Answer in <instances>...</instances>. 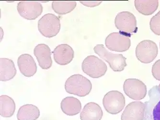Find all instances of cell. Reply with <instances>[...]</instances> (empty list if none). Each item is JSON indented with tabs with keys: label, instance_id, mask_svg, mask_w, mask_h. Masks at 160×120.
<instances>
[{
	"label": "cell",
	"instance_id": "6da1fadb",
	"mask_svg": "<svg viewBox=\"0 0 160 120\" xmlns=\"http://www.w3.org/2000/svg\"><path fill=\"white\" fill-rule=\"evenodd\" d=\"M65 89L68 93L84 97L91 91V82L85 76L75 74L69 77L65 83Z\"/></svg>",
	"mask_w": 160,
	"mask_h": 120
},
{
	"label": "cell",
	"instance_id": "7a4b0ae2",
	"mask_svg": "<svg viewBox=\"0 0 160 120\" xmlns=\"http://www.w3.org/2000/svg\"><path fill=\"white\" fill-rule=\"evenodd\" d=\"M94 52L108 63L114 72H121L127 66L126 58L122 55L112 54L103 44H98L93 48Z\"/></svg>",
	"mask_w": 160,
	"mask_h": 120
},
{
	"label": "cell",
	"instance_id": "3957f363",
	"mask_svg": "<svg viewBox=\"0 0 160 120\" xmlns=\"http://www.w3.org/2000/svg\"><path fill=\"white\" fill-rule=\"evenodd\" d=\"M61 29L60 18L53 13L44 14L38 20V30L41 35L46 38H51L57 36Z\"/></svg>",
	"mask_w": 160,
	"mask_h": 120
},
{
	"label": "cell",
	"instance_id": "277c9868",
	"mask_svg": "<svg viewBox=\"0 0 160 120\" xmlns=\"http://www.w3.org/2000/svg\"><path fill=\"white\" fill-rule=\"evenodd\" d=\"M83 73L92 78H99L107 73L108 67L102 60L94 55L85 58L82 65Z\"/></svg>",
	"mask_w": 160,
	"mask_h": 120
},
{
	"label": "cell",
	"instance_id": "5b68a950",
	"mask_svg": "<svg viewBox=\"0 0 160 120\" xmlns=\"http://www.w3.org/2000/svg\"><path fill=\"white\" fill-rule=\"evenodd\" d=\"M149 100L145 102L144 120H160V91L158 86L150 89Z\"/></svg>",
	"mask_w": 160,
	"mask_h": 120
},
{
	"label": "cell",
	"instance_id": "8992f818",
	"mask_svg": "<svg viewBox=\"0 0 160 120\" xmlns=\"http://www.w3.org/2000/svg\"><path fill=\"white\" fill-rule=\"evenodd\" d=\"M125 98L119 91H112L107 93L103 99V105L108 113L117 114L120 113L125 106Z\"/></svg>",
	"mask_w": 160,
	"mask_h": 120
},
{
	"label": "cell",
	"instance_id": "52a82bcc",
	"mask_svg": "<svg viewBox=\"0 0 160 120\" xmlns=\"http://www.w3.org/2000/svg\"><path fill=\"white\" fill-rule=\"evenodd\" d=\"M158 53L157 44L151 40L141 41L136 48L137 58L143 64L152 63L156 58Z\"/></svg>",
	"mask_w": 160,
	"mask_h": 120
},
{
	"label": "cell",
	"instance_id": "ba28073f",
	"mask_svg": "<svg viewBox=\"0 0 160 120\" xmlns=\"http://www.w3.org/2000/svg\"><path fill=\"white\" fill-rule=\"evenodd\" d=\"M115 25L119 32L128 36L136 33L138 30L136 18L132 13L128 11L119 13L115 18Z\"/></svg>",
	"mask_w": 160,
	"mask_h": 120
},
{
	"label": "cell",
	"instance_id": "9c48e42d",
	"mask_svg": "<svg viewBox=\"0 0 160 120\" xmlns=\"http://www.w3.org/2000/svg\"><path fill=\"white\" fill-rule=\"evenodd\" d=\"M130 37L122 32H113L107 36L105 44L107 48L112 51L124 52L131 45Z\"/></svg>",
	"mask_w": 160,
	"mask_h": 120
},
{
	"label": "cell",
	"instance_id": "30bf717a",
	"mask_svg": "<svg viewBox=\"0 0 160 120\" xmlns=\"http://www.w3.org/2000/svg\"><path fill=\"white\" fill-rule=\"evenodd\" d=\"M125 93L130 99L140 101L146 97L147 86L143 82L136 78H129L125 81L123 85Z\"/></svg>",
	"mask_w": 160,
	"mask_h": 120
},
{
	"label": "cell",
	"instance_id": "8fae6325",
	"mask_svg": "<svg viewBox=\"0 0 160 120\" xmlns=\"http://www.w3.org/2000/svg\"><path fill=\"white\" fill-rule=\"evenodd\" d=\"M17 10L21 17L28 20H33L42 14L43 7L38 2L21 1L18 3Z\"/></svg>",
	"mask_w": 160,
	"mask_h": 120
},
{
	"label": "cell",
	"instance_id": "7c38bea8",
	"mask_svg": "<svg viewBox=\"0 0 160 120\" xmlns=\"http://www.w3.org/2000/svg\"><path fill=\"white\" fill-rule=\"evenodd\" d=\"M145 105L141 102L128 104L121 115V120H144Z\"/></svg>",
	"mask_w": 160,
	"mask_h": 120
},
{
	"label": "cell",
	"instance_id": "4fadbf2b",
	"mask_svg": "<svg viewBox=\"0 0 160 120\" xmlns=\"http://www.w3.org/2000/svg\"><path fill=\"white\" fill-rule=\"evenodd\" d=\"M34 55L36 56L39 66L44 70H48L52 65V52L48 45L44 43L38 44L34 49Z\"/></svg>",
	"mask_w": 160,
	"mask_h": 120
},
{
	"label": "cell",
	"instance_id": "5bb4252c",
	"mask_svg": "<svg viewBox=\"0 0 160 120\" xmlns=\"http://www.w3.org/2000/svg\"><path fill=\"white\" fill-rule=\"evenodd\" d=\"M55 62L61 65H66L73 60L74 52L73 49L67 44L58 45L52 52Z\"/></svg>",
	"mask_w": 160,
	"mask_h": 120
},
{
	"label": "cell",
	"instance_id": "9a60e30c",
	"mask_svg": "<svg viewBox=\"0 0 160 120\" xmlns=\"http://www.w3.org/2000/svg\"><path fill=\"white\" fill-rule=\"evenodd\" d=\"M18 65L21 73L27 77L34 76L37 71V64L29 54L20 55L18 59Z\"/></svg>",
	"mask_w": 160,
	"mask_h": 120
},
{
	"label": "cell",
	"instance_id": "2e32d148",
	"mask_svg": "<svg viewBox=\"0 0 160 120\" xmlns=\"http://www.w3.org/2000/svg\"><path fill=\"white\" fill-rule=\"evenodd\" d=\"M103 116L101 107L93 102L86 104L80 113L81 120H101Z\"/></svg>",
	"mask_w": 160,
	"mask_h": 120
},
{
	"label": "cell",
	"instance_id": "e0dca14e",
	"mask_svg": "<svg viewBox=\"0 0 160 120\" xmlns=\"http://www.w3.org/2000/svg\"><path fill=\"white\" fill-rule=\"evenodd\" d=\"M17 71L14 62L8 58L0 59V80L2 82L13 79Z\"/></svg>",
	"mask_w": 160,
	"mask_h": 120
},
{
	"label": "cell",
	"instance_id": "ac0fdd59",
	"mask_svg": "<svg viewBox=\"0 0 160 120\" xmlns=\"http://www.w3.org/2000/svg\"><path fill=\"white\" fill-rule=\"evenodd\" d=\"M62 111L64 114L72 116L77 115L82 110L81 102L73 97H67L62 100L61 103Z\"/></svg>",
	"mask_w": 160,
	"mask_h": 120
},
{
	"label": "cell",
	"instance_id": "d6986e66",
	"mask_svg": "<svg viewBox=\"0 0 160 120\" xmlns=\"http://www.w3.org/2000/svg\"><path fill=\"white\" fill-rule=\"evenodd\" d=\"M40 116L38 107L33 104H25L19 109L17 113L18 120H36Z\"/></svg>",
	"mask_w": 160,
	"mask_h": 120
},
{
	"label": "cell",
	"instance_id": "ffe728a7",
	"mask_svg": "<svg viewBox=\"0 0 160 120\" xmlns=\"http://www.w3.org/2000/svg\"><path fill=\"white\" fill-rule=\"evenodd\" d=\"M16 109V103L11 97L5 95L0 96V115L2 117H11Z\"/></svg>",
	"mask_w": 160,
	"mask_h": 120
},
{
	"label": "cell",
	"instance_id": "44dd1931",
	"mask_svg": "<svg viewBox=\"0 0 160 120\" xmlns=\"http://www.w3.org/2000/svg\"><path fill=\"white\" fill-rule=\"evenodd\" d=\"M135 6L137 10L145 16H150L154 13L159 6L158 1L135 0Z\"/></svg>",
	"mask_w": 160,
	"mask_h": 120
},
{
	"label": "cell",
	"instance_id": "7402d4cb",
	"mask_svg": "<svg viewBox=\"0 0 160 120\" xmlns=\"http://www.w3.org/2000/svg\"><path fill=\"white\" fill-rule=\"evenodd\" d=\"M76 5L77 3L75 1H53L52 8L57 14L63 15L72 11Z\"/></svg>",
	"mask_w": 160,
	"mask_h": 120
},
{
	"label": "cell",
	"instance_id": "603a6c76",
	"mask_svg": "<svg viewBox=\"0 0 160 120\" xmlns=\"http://www.w3.org/2000/svg\"><path fill=\"white\" fill-rule=\"evenodd\" d=\"M150 27L155 35L160 36V11L151 18Z\"/></svg>",
	"mask_w": 160,
	"mask_h": 120
},
{
	"label": "cell",
	"instance_id": "cb8c5ba5",
	"mask_svg": "<svg viewBox=\"0 0 160 120\" xmlns=\"http://www.w3.org/2000/svg\"><path fill=\"white\" fill-rule=\"evenodd\" d=\"M152 74L156 80L160 81V59L153 64L152 67Z\"/></svg>",
	"mask_w": 160,
	"mask_h": 120
},
{
	"label": "cell",
	"instance_id": "d4e9b609",
	"mask_svg": "<svg viewBox=\"0 0 160 120\" xmlns=\"http://www.w3.org/2000/svg\"><path fill=\"white\" fill-rule=\"evenodd\" d=\"M102 2L101 1H96V2H80V3H82V5L84 6H87L89 7H94L96 6H98Z\"/></svg>",
	"mask_w": 160,
	"mask_h": 120
},
{
	"label": "cell",
	"instance_id": "484cf974",
	"mask_svg": "<svg viewBox=\"0 0 160 120\" xmlns=\"http://www.w3.org/2000/svg\"><path fill=\"white\" fill-rule=\"evenodd\" d=\"M3 35H4V32H3V29H2V27H0V36H1V41L3 39Z\"/></svg>",
	"mask_w": 160,
	"mask_h": 120
},
{
	"label": "cell",
	"instance_id": "4316f807",
	"mask_svg": "<svg viewBox=\"0 0 160 120\" xmlns=\"http://www.w3.org/2000/svg\"><path fill=\"white\" fill-rule=\"evenodd\" d=\"M158 88H159V89H160V84H159V86H158Z\"/></svg>",
	"mask_w": 160,
	"mask_h": 120
},
{
	"label": "cell",
	"instance_id": "83f0119b",
	"mask_svg": "<svg viewBox=\"0 0 160 120\" xmlns=\"http://www.w3.org/2000/svg\"></svg>",
	"mask_w": 160,
	"mask_h": 120
}]
</instances>
